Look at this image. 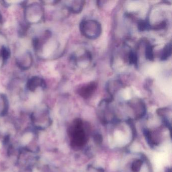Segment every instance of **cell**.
Returning <instances> with one entry per match:
<instances>
[{"mask_svg":"<svg viewBox=\"0 0 172 172\" xmlns=\"http://www.w3.org/2000/svg\"><path fill=\"white\" fill-rule=\"evenodd\" d=\"M23 20L29 29L46 22V8L42 2L23 1Z\"/></svg>","mask_w":172,"mask_h":172,"instance_id":"6da1fadb","label":"cell"},{"mask_svg":"<svg viewBox=\"0 0 172 172\" xmlns=\"http://www.w3.org/2000/svg\"><path fill=\"white\" fill-rule=\"evenodd\" d=\"M13 56L15 66L22 72L30 70L35 64L34 54L32 50L26 47L16 45Z\"/></svg>","mask_w":172,"mask_h":172,"instance_id":"7a4b0ae2","label":"cell"},{"mask_svg":"<svg viewBox=\"0 0 172 172\" xmlns=\"http://www.w3.org/2000/svg\"><path fill=\"white\" fill-rule=\"evenodd\" d=\"M25 91L27 93L36 94L44 92L47 89L46 79L41 75H33L27 78L24 84Z\"/></svg>","mask_w":172,"mask_h":172,"instance_id":"3957f363","label":"cell"},{"mask_svg":"<svg viewBox=\"0 0 172 172\" xmlns=\"http://www.w3.org/2000/svg\"><path fill=\"white\" fill-rule=\"evenodd\" d=\"M80 30L85 37L93 40L100 36L102 33V26L100 22L95 20H84L80 23Z\"/></svg>","mask_w":172,"mask_h":172,"instance_id":"277c9868","label":"cell"},{"mask_svg":"<svg viewBox=\"0 0 172 172\" xmlns=\"http://www.w3.org/2000/svg\"><path fill=\"white\" fill-rule=\"evenodd\" d=\"M97 83L95 82H91L83 85L78 90L79 95L84 98H88L93 94L97 88Z\"/></svg>","mask_w":172,"mask_h":172,"instance_id":"5b68a950","label":"cell"},{"mask_svg":"<svg viewBox=\"0 0 172 172\" xmlns=\"http://www.w3.org/2000/svg\"><path fill=\"white\" fill-rule=\"evenodd\" d=\"M10 101L6 93L0 91V116H4L8 113Z\"/></svg>","mask_w":172,"mask_h":172,"instance_id":"8992f818","label":"cell"},{"mask_svg":"<svg viewBox=\"0 0 172 172\" xmlns=\"http://www.w3.org/2000/svg\"><path fill=\"white\" fill-rule=\"evenodd\" d=\"M70 4H67L66 7L69 10L73 13H78L81 12L83 9L84 1H74L69 2Z\"/></svg>","mask_w":172,"mask_h":172,"instance_id":"52a82bcc","label":"cell"},{"mask_svg":"<svg viewBox=\"0 0 172 172\" xmlns=\"http://www.w3.org/2000/svg\"><path fill=\"white\" fill-rule=\"evenodd\" d=\"M171 53H172V45L171 43L170 42L166 45L165 47H164L162 52L161 60L163 61L167 60L171 55Z\"/></svg>","mask_w":172,"mask_h":172,"instance_id":"ba28073f","label":"cell"},{"mask_svg":"<svg viewBox=\"0 0 172 172\" xmlns=\"http://www.w3.org/2000/svg\"><path fill=\"white\" fill-rule=\"evenodd\" d=\"M145 56L147 59L152 61L154 60L153 48L151 44H147L145 49Z\"/></svg>","mask_w":172,"mask_h":172,"instance_id":"9c48e42d","label":"cell"},{"mask_svg":"<svg viewBox=\"0 0 172 172\" xmlns=\"http://www.w3.org/2000/svg\"><path fill=\"white\" fill-rule=\"evenodd\" d=\"M138 27L140 31H144L145 30H147V29L150 28L151 26L147 21L141 20V21H139L138 25Z\"/></svg>","mask_w":172,"mask_h":172,"instance_id":"30bf717a","label":"cell"},{"mask_svg":"<svg viewBox=\"0 0 172 172\" xmlns=\"http://www.w3.org/2000/svg\"><path fill=\"white\" fill-rule=\"evenodd\" d=\"M137 61H138V58H137V56L135 52H133L132 51H131L129 54V61L130 63L131 64H137Z\"/></svg>","mask_w":172,"mask_h":172,"instance_id":"8fae6325","label":"cell"},{"mask_svg":"<svg viewBox=\"0 0 172 172\" xmlns=\"http://www.w3.org/2000/svg\"><path fill=\"white\" fill-rule=\"evenodd\" d=\"M166 25H167V23H166V22L165 21H163L162 22L159 23V24H156V25H154L153 28L155 30L163 29L165 27H166Z\"/></svg>","mask_w":172,"mask_h":172,"instance_id":"7c38bea8","label":"cell"}]
</instances>
